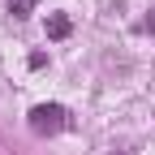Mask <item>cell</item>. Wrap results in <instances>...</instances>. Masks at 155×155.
Here are the masks:
<instances>
[{
	"mask_svg": "<svg viewBox=\"0 0 155 155\" xmlns=\"http://www.w3.org/2000/svg\"><path fill=\"white\" fill-rule=\"evenodd\" d=\"M30 129L43 134V138H48V134H61V129H65V108H61V104H39V108L30 112Z\"/></svg>",
	"mask_w": 155,
	"mask_h": 155,
	"instance_id": "6da1fadb",
	"label": "cell"
},
{
	"mask_svg": "<svg viewBox=\"0 0 155 155\" xmlns=\"http://www.w3.org/2000/svg\"><path fill=\"white\" fill-rule=\"evenodd\" d=\"M48 35H52V39H65V35H69V17H61V13L48 17Z\"/></svg>",
	"mask_w": 155,
	"mask_h": 155,
	"instance_id": "7a4b0ae2",
	"label": "cell"
},
{
	"mask_svg": "<svg viewBox=\"0 0 155 155\" xmlns=\"http://www.w3.org/2000/svg\"><path fill=\"white\" fill-rule=\"evenodd\" d=\"M35 5H39V0H9V13H13V17H30Z\"/></svg>",
	"mask_w": 155,
	"mask_h": 155,
	"instance_id": "3957f363",
	"label": "cell"
}]
</instances>
